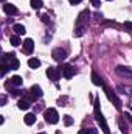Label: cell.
Wrapping results in <instances>:
<instances>
[{
  "label": "cell",
  "mask_w": 132,
  "mask_h": 134,
  "mask_svg": "<svg viewBox=\"0 0 132 134\" xmlns=\"http://www.w3.org/2000/svg\"><path fill=\"white\" fill-rule=\"evenodd\" d=\"M99 98L95 100L93 103V108H95V120L99 123V126H101V130H103V133L104 134H110V130H109V125H107V122H106V119H104V115L101 114V111H99Z\"/></svg>",
  "instance_id": "obj_1"
},
{
  "label": "cell",
  "mask_w": 132,
  "mask_h": 134,
  "mask_svg": "<svg viewBox=\"0 0 132 134\" xmlns=\"http://www.w3.org/2000/svg\"><path fill=\"white\" fill-rule=\"evenodd\" d=\"M44 119H45V122L48 125H56L59 122V114H58V111L55 108H48L44 112Z\"/></svg>",
  "instance_id": "obj_2"
},
{
  "label": "cell",
  "mask_w": 132,
  "mask_h": 134,
  "mask_svg": "<svg viewBox=\"0 0 132 134\" xmlns=\"http://www.w3.org/2000/svg\"><path fill=\"white\" fill-rule=\"evenodd\" d=\"M104 92H106V95H107L109 101H112L113 106H115L117 109H121V101H120V98L115 95V92H112V91H110L109 87H106V86H104Z\"/></svg>",
  "instance_id": "obj_3"
},
{
  "label": "cell",
  "mask_w": 132,
  "mask_h": 134,
  "mask_svg": "<svg viewBox=\"0 0 132 134\" xmlns=\"http://www.w3.org/2000/svg\"><path fill=\"white\" fill-rule=\"evenodd\" d=\"M59 70H61V73H62V76L67 78V80H70L75 73H76V70H75V67H71L70 64H62V66L59 67Z\"/></svg>",
  "instance_id": "obj_4"
},
{
  "label": "cell",
  "mask_w": 132,
  "mask_h": 134,
  "mask_svg": "<svg viewBox=\"0 0 132 134\" xmlns=\"http://www.w3.org/2000/svg\"><path fill=\"white\" fill-rule=\"evenodd\" d=\"M115 72L121 76V78H126V80H132V69L126 66H118L115 69Z\"/></svg>",
  "instance_id": "obj_5"
},
{
  "label": "cell",
  "mask_w": 132,
  "mask_h": 134,
  "mask_svg": "<svg viewBox=\"0 0 132 134\" xmlns=\"http://www.w3.org/2000/svg\"><path fill=\"white\" fill-rule=\"evenodd\" d=\"M89 16H90V11L89 9H84L82 13H79L78 19H76V27H86V24L89 20Z\"/></svg>",
  "instance_id": "obj_6"
},
{
  "label": "cell",
  "mask_w": 132,
  "mask_h": 134,
  "mask_svg": "<svg viewBox=\"0 0 132 134\" xmlns=\"http://www.w3.org/2000/svg\"><path fill=\"white\" fill-rule=\"evenodd\" d=\"M47 76H48L51 81L56 83V81L61 78V70L56 69V67H48V69H47Z\"/></svg>",
  "instance_id": "obj_7"
},
{
  "label": "cell",
  "mask_w": 132,
  "mask_h": 134,
  "mask_svg": "<svg viewBox=\"0 0 132 134\" xmlns=\"http://www.w3.org/2000/svg\"><path fill=\"white\" fill-rule=\"evenodd\" d=\"M22 50H23V53L25 55H31L33 53V50H34V41L33 39H25L23 41V45H22Z\"/></svg>",
  "instance_id": "obj_8"
},
{
  "label": "cell",
  "mask_w": 132,
  "mask_h": 134,
  "mask_svg": "<svg viewBox=\"0 0 132 134\" xmlns=\"http://www.w3.org/2000/svg\"><path fill=\"white\" fill-rule=\"evenodd\" d=\"M51 55H53V59H55V61H59V63H61V61H64V59L67 58L65 50H62V48H55Z\"/></svg>",
  "instance_id": "obj_9"
},
{
  "label": "cell",
  "mask_w": 132,
  "mask_h": 134,
  "mask_svg": "<svg viewBox=\"0 0 132 134\" xmlns=\"http://www.w3.org/2000/svg\"><path fill=\"white\" fill-rule=\"evenodd\" d=\"M3 11L6 13V14H9V16H14V14H17V8L14 6V5H11V3H3Z\"/></svg>",
  "instance_id": "obj_10"
},
{
  "label": "cell",
  "mask_w": 132,
  "mask_h": 134,
  "mask_svg": "<svg viewBox=\"0 0 132 134\" xmlns=\"http://www.w3.org/2000/svg\"><path fill=\"white\" fill-rule=\"evenodd\" d=\"M92 83H93L95 86H101V87H104V81H103V78L99 76L95 70L92 72Z\"/></svg>",
  "instance_id": "obj_11"
},
{
  "label": "cell",
  "mask_w": 132,
  "mask_h": 134,
  "mask_svg": "<svg viewBox=\"0 0 132 134\" xmlns=\"http://www.w3.org/2000/svg\"><path fill=\"white\" fill-rule=\"evenodd\" d=\"M17 106H19V109H22V111H27V109H30V106H31V101L27 100V98H20L19 103H17Z\"/></svg>",
  "instance_id": "obj_12"
},
{
  "label": "cell",
  "mask_w": 132,
  "mask_h": 134,
  "mask_svg": "<svg viewBox=\"0 0 132 134\" xmlns=\"http://www.w3.org/2000/svg\"><path fill=\"white\" fill-rule=\"evenodd\" d=\"M30 92H31V94L34 95V98H40V97L44 95V92H42V89H40V87H39L37 84H34L33 87L30 89Z\"/></svg>",
  "instance_id": "obj_13"
},
{
  "label": "cell",
  "mask_w": 132,
  "mask_h": 134,
  "mask_svg": "<svg viewBox=\"0 0 132 134\" xmlns=\"http://www.w3.org/2000/svg\"><path fill=\"white\" fill-rule=\"evenodd\" d=\"M118 126H120V131L123 134H128V125H126L123 117H118Z\"/></svg>",
  "instance_id": "obj_14"
},
{
  "label": "cell",
  "mask_w": 132,
  "mask_h": 134,
  "mask_svg": "<svg viewBox=\"0 0 132 134\" xmlns=\"http://www.w3.org/2000/svg\"><path fill=\"white\" fill-rule=\"evenodd\" d=\"M13 30H14V33L17 34V36H22V34H25V27L23 25H20V24H16L14 27H13Z\"/></svg>",
  "instance_id": "obj_15"
},
{
  "label": "cell",
  "mask_w": 132,
  "mask_h": 134,
  "mask_svg": "<svg viewBox=\"0 0 132 134\" xmlns=\"http://www.w3.org/2000/svg\"><path fill=\"white\" fill-rule=\"evenodd\" d=\"M9 44H11L13 47H19V45L22 44V41H20V37H19L17 34H14V36H11V39H9Z\"/></svg>",
  "instance_id": "obj_16"
},
{
  "label": "cell",
  "mask_w": 132,
  "mask_h": 134,
  "mask_svg": "<svg viewBox=\"0 0 132 134\" xmlns=\"http://www.w3.org/2000/svg\"><path fill=\"white\" fill-rule=\"evenodd\" d=\"M23 120H25L27 125L31 126V125H34V122H36V115H34V114H27V115L23 117Z\"/></svg>",
  "instance_id": "obj_17"
},
{
  "label": "cell",
  "mask_w": 132,
  "mask_h": 134,
  "mask_svg": "<svg viewBox=\"0 0 132 134\" xmlns=\"http://www.w3.org/2000/svg\"><path fill=\"white\" fill-rule=\"evenodd\" d=\"M28 66L31 67V69H39L40 61H39L37 58H30V59H28Z\"/></svg>",
  "instance_id": "obj_18"
},
{
  "label": "cell",
  "mask_w": 132,
  "mask_h": 134,
  "mask_svg": "<svg viewBox=\"0 0 132 134\" xmlns=\"http://www.w3.org/2000/svg\"><path fill=\"white\" fill-rule=\"evenodd\" d=\"M11 83H13V86H22V83H23V80L19 76V75H14L13 78H11Z\"/></svg>",
  "instance_id": "obj_19"
},
{
  "label": "cell",
  "mask_w": 132,
  "mask_h": 134,
  "mask_svg": "<svg viewBox=\"0 0 132 134\" xmlns=\"http://www.w3.org/2000/svg\"><path fill=\"white\" fill-rule=\"evenodd\" d=\"M42 6H44L42 0H31V8L33 9H40Z\"/></svg>",
  "instance_id": "obj_20"
},
{
  "label": "cell",
  "mask_w": 132,
  "mask_h": 134,
  "mask_svg": "<svg viewBox=\"0 0 132 134\" xmlns=\"http://www.w3.org/2000/svg\"><path fill=\"white\" fill-rule=\"evenodd\" d=\"M19 66H20V63H19V59H17V58H13V59L9 61V67H11V69H14V70H17Z\"/></svg>",
  "instance_id": "obj_21"
},
{
  "label": "cell",
  "mask_w": 132,
  "mask_h": 134,
  "mask_svg": "<svg viewBox=\"0 0 132 134\" xmlns=\"http://www.w3.org/2000/svg\"><path fill=\"white\" fill-rule=\"evenodd\" d=\"M84 31H86V27H76V31H75V36H82L84 34Z\"/></svg>",
  "instance_id": "obj_22"
},
{
  "label": "cell",
  "mask_w": 132,
  "mask_h": 134,
  "mask_svg": "<svg viewBox=\"0 0 132 134\" xmlns=\"http://www.w3.org/2000/svg\"><path fill=\"white\" fill-rule=\"evenodd\" d=\"M64 123H65L67 126H70V125L73 123V119H71L70 115H65V117H64Z\"/></svg>",
  "instance_id": "obj_23"
},
{
  "label": "cell",
  "mask_w": 132,
  "mask_h": 134,
  "mask_svg": "<svg viewBox=\"0 0 132 134\" xmlns=\"http://www.w3.org/2000/svg\"><path fill=\"white\" fill-rule=\"evenodd\" d=\"M123 27H124L126 30H129V31H132V22H129V20H126V22L123 24Z\"/></svg>",
  "instance_id": "obj_24"
},
{
  "label": "cell",
  "mask_w": 132,
  "mask_h": 134,
  "mask_svg": "<svg viewBox=\"0 0 132 134\" xmlns=\"http://www.w3.org/2000/svg\"><path fill=\"white\" fill-rule=\"evenodd\" d=\"M90 2H92V5L95 8H99V5H101V0H90Z\"/></svg>",
  "instance_id": "obj_25"
},
{
  "label": "cell",
  "mask_w": 132,
  "mask_h": 134,
  "mask_svg": "<svg viewBox=\"0 0 132 134\" xmlns=\"http://www.w3.org/2000/svg\"><path fill=\"white\" fill-rule=\"evenodd\" d=\"M42 22H45V24H50V19H48V16H42Z\"/></svg>",
  "instance_id": "obj_26"
},
{
  "label": "cell",
  "mask_w": 132,
  "mask_h": 134,
  "mask_svg": "<svg viewBox=\"0 0 132 134\" xmlns=\"http://www.w3.org/2000/svg\"><path fill=\"white\" fill-rule=\"evenodd\" d=\"M87 131H89V134H97V133H98V131H97L95 128H89Z\"/></svg>",
  "instance_id": "obj_27"
},
{
  "label": "cell",
  "mask_w": 132,
  "mask_h": 134,
  "mask_svg": "<svg viewBox=\"0 0 132 134\" xmlns=\"http://www.w3.org/2000/svg\"><path fill=\"white\" fill-rule=\"evenodd\" d=\"M123 117H126V119H128V120H129V122L132 123V115H131V114H128V112H126V114H124Z\"/></svg>",
  "instance_id": "obj_28"
},
{
  "label": "cell",
  "mask_w": 132,
  "mask_h": 134,
  "mask_svg": "<svg viewBox=\"0 0 132 134\" xmlns=\"http://www.w3.org/2000/svg\"><path fill=\"white\" fill-rule=\"evenodd\" d=\"M68 2H70L71 5H78V3H81L82 0H68Z\"/></svg>",
  "instance_id": "obj_29"
},
{
  "label": "cell",
  "mask_w": 132,
  "mask_h": 134,
  "mask_svg": "<svg viewBox=\"0 0 132 134\" xmlns=\"http://www.w3.org/2000/svg\"><path fill=\"white\" fill-rule=\"evenodd\" d=\"M78 134H89V131H87V130H79Z\"/></svg>",
  "instance_id": "obj_30"
},
{
  "label": "cell",
  "mask_w": 132,
  "mask_h": 134,
  "mask_svg": "<svg viewBox=\"0 0 132 134\" xmlns=\"http://www.w3.org/2000/svg\"><path fill=\"white\" fill-rule=\"evenodd\" d=\"M5 103H6V97L2 95V106H5Z\"/></svg>",
  "instance_id": "obj_31"
},
{
  "label": "cell",
  "mask_w": 132,
  "mask_h": 134,
  "mask_svg": "<svg viewBox=\"0 0 132 134\" xmlns=\"http://www.w3.org/2000/svg\"><path fill=\"white\" fill-rule=\"evenodd\" d=\"M129 108H131V109H132V100L129 101Z\"/></svg>",
  "instance_id": "obj_32"
},
{
  "label": "cell",
  "mask_w": 132,
  "mask_h": 134,
  "mask_svg": "<svg viewBox=\"0 0 132 134\" xmlns=\"http://www.w3.org/2000/svg\"><path fill=\"white\" fill-rule=\"evenodd\" d=\"M2 3H6V0H2Z\"/></svg>",
  "instance_id": "obj_33"
},
{
  "label": "cell",
  "mask_w": 132,
  "mask_h": 134,
  "mask_svg": "<svg viewBox=\"0 0 132 134\" xmlns=\"http://www.w3.org/2000/svg\"><path fill=\"white\" fill-rule=\"evenodd\" d=\"M37 134H47V133H37Z\"/></svg>",
  "instance_id": "obj_34"
},
{
  "label": "cell",
  "mask_w": 132,
  "mask_h": 134,
  "mask_svg": "<svg viewBox=\"0 0 132 134\" xmlns=\"http://www.w3.org/2000/svg\"><path fill=\"white\" fill-rule=\"evenodd\" d=\"M109 2H110V0H109Z\"/></svg>",
  "instance_id": "obj_35"
}]
</instances>
